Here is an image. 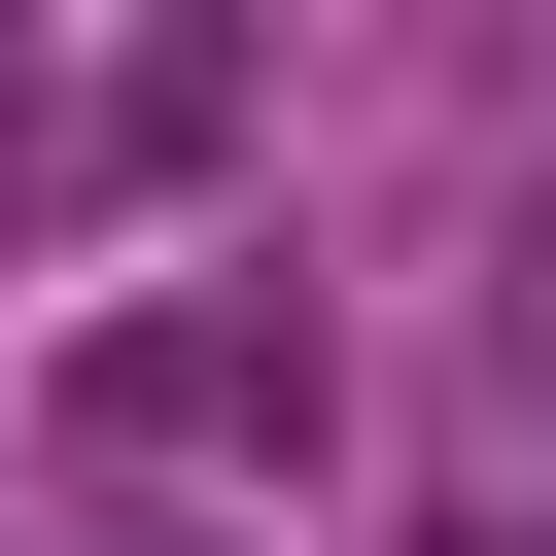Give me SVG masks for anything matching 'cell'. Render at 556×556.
I'll return each instance as SVG.
<instances>
[{
  "mask_svg": "<svg viewBox=\"0 0 556 556\" xmlns=\"http://www.w3.org/2000/svg\"><path fill=\"white\" fill-rule=\"evenodd\" d=\"M35 417H70L104 486H313V417H348V348H313V278H104Z\"/></svg>",
  "mask_w": 556,
  "mask_h": 556,
  "instance_id": "obj_1",
  "label": "cell"
},
{
  "mask_svg": "<svg viewBox=\"0 0 556 556\" xmlns=\"http://www.w3.org/2000/svg\"><path fill=\"white\" fill-rule=\"evenodd\" d=\"M243 139V35H0V243H104Z\"/></svg>",
  "mask_w": 556,
  "mask_h": 556,
  "instance_id": "obj_2",
  "label": "cell"
},
{
  "mask_svg": "<svg viewBox=\"0 0 556 556\" xmlns=\"http://www.w3.org/2000/svg\"><path fill=\"white\" fill-rule=\"evenodd\" d=\"M417 556H556V521H486V486H452V521H417Z\"/></svg>",
  "mask_w": 556,
  "mask_h": 556,
  "instance_id": "obj_3",
  "label": "cell"
}]
</instances>
